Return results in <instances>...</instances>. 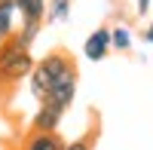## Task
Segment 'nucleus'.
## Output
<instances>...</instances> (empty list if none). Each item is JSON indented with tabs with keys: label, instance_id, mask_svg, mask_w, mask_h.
Segmentation results:
<instances>
[{
	"label": "nucleus",
	"instance_id": "obj_12",
	"mask_svg": "<svg viewBox=\"0 0 153 150\" xmlns=\"http://www.w3.org/2000/svg\"><path fill=\"white\" fill-rule=\"evenodd\" d=\"M135 9H138V16H147V12H150V0H135Z\"/></svg>",
	"mask_w": 153,
	"mask_h": 150
},
{
	"label": "nucleus",
	"instance_id": "obj_4",
	"mask_svg": "<svg viewBox=\"0 0 153 150\" xmlns=\"http://www.w3.org/2000/svg\"><path fill=\"white\" fill-rule=\"evenodd\" d=\"M83 52H86L89 61H101V58L110 52V28H95L92 34H89Z\"/></svg>",
	"mask_w": 153,
	"mask_h": 150
},
{
	"label": "nucleus",
	"instance_id": "obj_11",
	"mask_svg": "<svg viewBox=\"0 0 153 150\" xmlns=\"http://www.w3.org/2000/svg\"><path fill=\"white\" fill-rule=\"evenodd\" d=\"M65 150H95V135H80L76 141L65 144Z\"/></svg>",
	"mask_w": 153,
	"mask_h": 150
},
{
	"label": "nucleus",
	"instance_id": "obj_13",
	"mask_svg": "<svg viewBox=\"0 0 153 150\" xmlns=\"http://www.w3.org/2000/svg\"><path fill=\"white\" fill-rule=\"evenodd\" d=\"M144 40H147V43H153V22L144 28Z\"/></svg>",
	"mask_w": 153,
	"mask_h": 150
},
{
	"label": "nucleus",
	"instance_id": "obj_2",
	"mask_svg": "<svg viewBox=\"0 0 153 150\" xmlns=\"http://www.w3.org/2000/svg\"><path fill=\"white\" fill-rule=\"evenodd\" d=\"M34 68V55L31 46L19 43L16 37H6L0 43V89H12L19 86Z\"/></svg>",
	"mask_w": 153,
	"mask_h": 150
},
{
	"label": "nucleus",
	"instance_id": "obj_9",
	"mask_svg": "<svg viewBox=\"0 0 153 150\" xmlns=\"http://www.w3.org/2000/svg\"><path fill=\"white\" fill-rule=\"evenodd\" d=\"M68 16H71V0H49V3H46L43 25H49V22H65Z\"/></svg>",
	"mask_w": 153,
	"mask_h": 150
},
{
	"label": "nucleus",
	"instance_id": "obj_15",
	"mask_svg": "<svg viewBox=\"0 0 153 150\" xmlns=\"http://www.w3.org/2000/svg\"><path fill=\"white\" fill-rule=\"evenodd\" d=\"M61 150H65V147H61Z\"/></svg>",
	"mask_w": 153,
	"mask_h": 150
},
{
	"label": "nucleus",
	"instance_id": "obj_5",
	"mask_svg": "<svg viewBox=\"0 0 153 150\" xmlns=\"http://www.w3.org/2000/svg\"><path fill=\"white\" fill-rule=\"evenodd\" d=\"M74 95H76V80H65V83L52 86V89L46 92L43 101H46V104H52V107H58V110H68L71 101H74ZM43 101H40V104H43Z\"/></svg>",
	"mask_w": 153,
	"mask_h": 150
},
{
	"label": "nucleus",
	"instance_id": "obj_3",
	"mask_svg": "<svg viewBox=\"0 0 153 150\" xmlns=\"http://www.w3.org/2000/svg\"><path fill=\"white\" fill-rule=\"evenodd\" d=\"M61 117H65V110H58V107H52V104L43 101L40 107H37L34 120H31V132H58Z\"/></svg>",
	"mask_w": 153,
	"mask_h": 150
},
{
	"label": "nucleus",
	"instance_id": "obj_6",
	"mask_svg": "<svg viewBox=\"0 0 153 150\" xmlns=\"http://www.w3.org/2000/svg\"><path fill=\"white\" fill-rule=\"evenodd\" d=\"M65 141L58 138V132H28L22 150H61Z\"/></svg>",
	"mask_w": 153,
	"mask_h": 150
},
{
	"label": "nucleus",
	"instance_id": "obj_10",
	"mask_svg": "<svg viewBox=\"0 0 153 150\" xmlns=\"http://www.w3.org/2000/svg\"><path fill=\"white\" fill-rule=\"evenodd\" d=\"M110 49H120V52H129L132 49V31L126 28V25L110 28Z\"/></svg>",
	"mask_w": 153,
	"mask_h": 150
},
{
	"label": "nucleus",
	"instance_id": "obj_8",
	"mask_svg": "<svg viewBox=\"0 0 153 150\" xmlns=\"http://www.w3.org/2000/svg\"><path fill=\"white\" fill-rule=\"evenodd\" d=\"M16 3H12V0H0V37H6L16 31Z\"/></svg>",
	"mask_w": 153,
	"mask_h": 150
},
{
	"label": "nucleus",
	"instance_id": "obj_1",
	"mask_svg": "<svg viewBox=\"0 0 153 150\" xmlns=\"http://www.w3.org/2000/svg\"><path fill=\"white\" fill-rule=\"evenodd\" d=\"M28 80H31L34 98L43 101L52 86L65 83V80H76V61H74V55L68 49H52V52H46L40 61H34Z\"/></svg>",
	"mask_w": 153,
	"mask_h": 150
},
{
	"label": "nucleus",
	"instance_id": "obj_7",
	"mask_svg": "<svg viewBox=\"0 0 153 150\" xmlns=\"http://www.w3.org/2000/svg\"><path fill=\"white\" fill-rule=\"evenodd\" d=\"M16 12H22V25H43L49 0H12Z\"/></svg>",
	"mask_w": 153,
	"mask_h": 150
},
{
	"label": "nucleus",
	"instance_id": "obj_14",
	"mask_svg": "<svg viewBox=\"0 0 153 150\" xmlns=\"http://www.w3.org/2000/svg\"><path fill=\"white\" fill-rule=\"evenodd\" d=\"M0 43H3V37H0Z\"/></svg>",
	"mask_w": 153,
	"mask_h": 150
}]
</instances>
